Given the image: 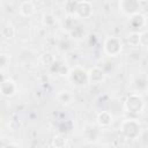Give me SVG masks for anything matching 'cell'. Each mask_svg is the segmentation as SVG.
<instances>
[{
	"label": "cell",
	"mask_w": 148,
	"mask_h": 148,
	"mask_svg": "<svg viewBox=\"0 0 148 148\" xmlns=\"http://www.w3.org/2000/svg\"><path fill=\"white\" fill-rule=\"evenodd\" d=\"M1 34H2V36H3L5 38L10 39V38H13L14 35H15V28L13 27V24L7 23V24H5V25L2 27V29H1Z\"/></svg>",
	"instance_id": "12"
},
{
	"label": "cell",
	"mask_w": 148,
	"mask_h": 148,
	"mask_svg": "<svg viewBox=\"0 0 148 148\" xmlns=\"http://www.w3.org/2000/svg\"><path fill=\"white\" fill-rule=\"evenodd\" d=\"M127 42L130 45L132 46H136L140 44V34L136 32V31H133L131 32L128 36H127Z\"/></svg>",
	"instance_id": "15"
},
{
	"label": "cell",
	"mask_w": 148,
	"mask_h": 148,
	"mask_svg": "<svg viewBox=\"0 0 148 148\" xmlns=\"http://www.w3.org/2000/svg\"><path fill=\"white\" fill-rule=\"evenodd\" d=\"M145 106L143 99L138 94H131L125 101V109L130 113H139Z\"/></svg>",
	"instance_id": "2"
},
{
	"label": "cell",
	"mask_w": 148,
	"mask_h": 148,
	"mask_svg": "<svg viewBox=\"0 0 148 148\" xmlns=\"http://www.w3.org/2000/svg\"><path fill=\"white\" fill-rule=\"evenodd\" d=\"M140 44L145 47H148V30L140 34Z\"/></svg>",
	"instance_id": "17"
},
{
	"label": "cell",
	"mask_w": 148,
	"mask_h": 148,
	"mask_svg": "<svg viewBox=\"0 0 148 148\" xmlns=\"http://www.w3.org/2000/svg\"><path fill=\"white\" fill-rule=\"evenodd\" d=\"M119 9L124 14L132 16L139 13V10L141 9V3L140 1H135V0H123L119 2Z\"/></svg>",
	"instance_id": "4"
},
{
	"label": "cell",
	"mask_w": 148,
	"mask_h": 148,
	"mask_svg": "<svg viewBox=\"0 0 148 148\" xmlns=\"http://www.w3.org/2000/svg\"><path fill=\"white\" fill-rule=\"evenodd\" d=\"M74 14L80 18H89L92 15V5H91V2H89V1H79V2H76Z\"/></svg>",
	"instance_id": "6"
},
{
	"label": "cell",
	"mask_w": 148,
	"mask_h": 148,
	"mask_svg": "<svg viewBox=\"0 0 148 148\" xmlns=\"http://www.w3.org/2000/svg\"><path fill=\"white\" fill-rule=\"evenodd\" d=\"M145 24H146V17L142 14L138 13V14H134V15L130 16V25L133 29L142 28Z\"/></svg>",
	"instance_id": "10"
},
{
	"label": "cell",
	"mask_w": 148,
	"mask_h": 148,
	"mask_svg": "<svg viewBox=\"0 0 148 148\" xmlns=\"http://www.w3.org/2000/svg\"><path fill=\"white\" fill-rule=\"evenodd\" d=\"M57 23V17L51 14V13H47L43 16V24L46 25V27H52Z\"/></svg>",
	"instance_id": "16"
},
{
	"label": "cell",
	"mask_w": 148,
	"mask_h": 148,
	"mask_svg": "<svg viewBox=\"0 0 148 148\" xmlns=\"http://www.w3.org/2000/svg\"><path fill=\"white\" fill-rule=\"evenodd\" d=\"M18 10H20V14L22 16L28 17V16H31L36 12V6L32 1H23L20 3Z\"/></svg>",
	"instance_id": "9"
},
{
	"label": "cell",
	"mask_w": 148,
	"mask_h": 148,
	"mask_svg": "<svg viewBox=\"0 0 148 148\" xmlns=\"http://www.w3.org/2000/svg\"><path fill=\"white\" fill-rule=\"evenodd\" d=\"M58 99H59L61 103H64V104H68V103L72 102L73 95H72L69 91H67V90H62V91H60V92L58 94Z\"/></svg>",
	"instance_id": "14"
},
{
	"label": "cell",
	"mask_w": 148,
	"mask_h": 148,
	"mask_svg": "<svg viewBox=\"0 0 148 148\" xmlns=\"http://www.w3.org/2000/svg\"><path fill=\"white\" fill-rule=\"evenodd\" d=\"M113 118H112V114L109 112V111H102L97 114V123L101 125V126H109L111 123H112Z\"/></svg>",
	"instance_id": "11"
},
{
	"label": "cell",
	"mask_w": 148,
	"mask_h": 148,
	"mask_svg": "<svg viewBox=\"0 0 148 148\" xmlns=\"http://www.w3.org/2000/svg\"><path fill=\"white\" fill-rule=\"evenodd\" d=\"M6 54H1V59H0V61H1V69H3L5 68V66H6Z\"/></svg>",
	"instance_id": "18"
},
{
	"label": "cell",
	"mask_w": 148,
	"mask_h": 148,
	"mask_svg": "<svg viewBox=\"0 0 148 148\" xmlns=\"http://www.w3.org/2000/svg\"><path fill=\"white\" fill-rule=\"evenodd\" d=\"M141 126L135 119H125L120 125V132L128 139H135L139 136Z\"/></svg>",
	"instance_id": "1"
},
{
	"label": "cell",
	"mask_w": 148,
	"mask_h": 148,
	"mask_svg": "<svg viewBox=\"0 0 148 148\" xmlns=\"http://www.w3.org/2000/svg\"><path fill=\"white\" fill-rule=\"evenodd\" d=\"M105 79V73L102 68L95 66L92 67L90 71H88V80L92 83H99L102 81H104Z\"/></svg>",
	"instance_id": "8"
},
{
	"label": "cell",
	"mask_w": 148,
	"mask_h": 148,
	"mask_svg": "<svg viewBox=\"0 0 148 148\" xmlns=\"http://www.w3.org/2000/svg\"><path fill=\"white\" fill-rule=\"evenodd\" d=\"M103 47H104V51H105V53L108 56L116 57V56H118L121 52V50H123V43H121L120 38L112 36V37H109V38L105 39Z\"/></svg>",
	"instance_id": "3"
},
{
	"label": "cell",
	"mask_w": 148,
	"mask_h": 148,
	"mask_svg": "<svg viewBox=\"0 0 148 148\" xmlns=\"http://www.w3.org/2000/svg\"><path fill=\"white\" fill-rule=\"evenodd\" d=\"M2 148H20L17 145H14V143H8L7 146H3Z\"/></svg>",
	"instance_id": "19"
},
{
	"label": "cell",
	"mask_w": 148,
	"mask_h": 148,
	"mask_svg": "<svg viewBox=\"0 0 148 148\" xmlns=\"http://www.w3.org/2000/svg\"><path fill=\"white\" fill-rule=\"evenodd\" d=\"M68 77H69V80H71L73 83H75V84H77V86L84 84V82L89 81V80H88V72H86V71H84L83 68H81V67H75V68H73V69L69 72Z\"/></svg>",
	"instance_id": "5"
},
{
	"label": "cell",
	"mask_w": 148,
	"mask_h": 148,
	"mask_svg": "<svg viewBox=\"0 0 148 148\" xmlns=\"http://www.w3.org/2000/svg\"><path fill=\"white\" fill-rule=\"evenodd\" d=\"M67 143V138L62 134H58L52 139V145L56 148H64Z\"/></svg>",
	"instance_id": "13"
},
{
	"label": "cell",
	"mask_w": 148,
	"mask_h": 148,
	"mask_svg": "<svg viewBox=\"0 0 148 148\" xmlns=\"http://www.w3.org/2000/svg\"><path fill=\"white\" fill-rule=\"evenodd\" d=\"M0 90H1L2 96H5V97H12L13 95H15V92L17 90V86H16V83L12 79H3L1 81Z\"/></svg>",
	"instance_id": "7"
}]
</instances>
